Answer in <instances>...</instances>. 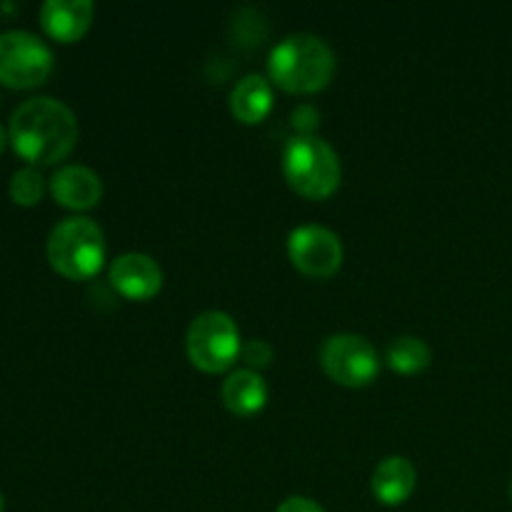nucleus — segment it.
<instances>
[{
	"mask_svg": "<svg viewBox=\"0 0 512 512\" xmlns=\"http://www.w3.org/2000/svg\"><path fill=\"white\" fill-rule=\"evenodd\" d=\"M185 350L195 368L208 375H218L233 368L243 350V340L238 325L228 313L205 310L190 323Z\"/></svg>",
	"mask_w": 512,
	"mask_h": 512,
	"instance_id": "39448f33",
	"label": "nucleus"
},
{
	"mask_svg": "<svg viewBox=\"0 0 512 512\" xmlns=\"http://www.w3.org/2000/svg\"><path fill=\"white\" fill-rule=\"evenodd\" d=\"M8 193L13 198L15 205L20 208H33V205L40 203L45 193V178L40 175L38 168L33 165H25V168L15 170L13 178H10Z\"/></svg>",
	"mask_w": 512,
	"mask_h": 512,
	"instance_id": "dca6fc26",
	"label": "nucleus"
},
{
	"mask_svg": "<svg viewBox=\"0 0 512 512\" xmlns=\"http://www.w3.org/2000/svg\"><path fill=\"white\" fill-rule=\"evenodd\" d=\"M10 143L30 165H55L70 155L78 140V120L55 98H30L10 115Z\"/></svg>",
	"mask_w": 512,
	"mask_h": 512,
	"instance_id": "f257e3e1",
	"label": "nucleus"
},
{
	"mask_svg": "<svg viewBox=\"0 0 512 512\" xmlns=\"http://www.w3.org/2000/svg\"><path fill=\"white\" fill-rule=\"evenodd\" d=\"M385 363L398 375H418L430 368V363H433V350L428 348L425 340L413 338V335H403V338L390 343L388 353H385Z\"/></svg>",
	"mask_w": 512,
	"mask_h": 512,
	"instance_id": "2eb2a0df",
	"label": "nucleus"
},
{
	"mask_svg": "<svg viewBox=\"0 0 512 512\" xmlns=\"http://www.w3.org/2000/svg\"><path fill=\"white\" fill-rule=\"evenodd\" d=\"M50 195L68 210H90L103 198V183L100 175L85 165H63L50 178Z\"/></svg>",
	"mask_w": 512,
	"mask_h": 512,
	"instance_id": "9d476101",
	"label": "nucleus"
},
{
	"mask_svg": "<svg viewBox=\"0 0 512 512\" xmlns=\"http://www.w3.org/2000/svg\"><path fill=\"white\" fill-rule=\"evenodd\" d=\"M53 70V53L28 30L0 33V83L15 90L38 88Z\"/></svg>",
	"mask_w": 512,
	"mask_h": 512,
	"instance_id": "423d86ee",
	"label": "nucleus"
},
{
	"mask_svg": "<svg viewBox=\"0 0 512 512\" xmlns=\"http://www.w3.org/2000/svg\"><path fill=\"white\" fill-rule=\"evenodd\" d=\"M90 0H48L40 8V25L58 43H78L93 25Z\"/></svg>",
	"mask_w": 512,
	"mask_h": 512,
	"instance_id": "9b49d317",
	"label": "nucleus"
},
{
	"mask_svg": "<svg viewBox=\"0 0 512 512\" xmlns=\"http://www.w3.org/2000/svg\"><path fill=\"white\" fill-rule=\"evenodd\" d=\"M290 120H293V128L298 130L300 138H313L315 130L320 128V110L315 105L303 103L293 110Z\"/></svg>",
	"mask_w": 512,
	"mask_h": 512,
	"instance_id": "a211bd4d",
	"label": "nucleus"
},
{
	"mask_svg": "<svg viewBox=\"0 0 512 512\" xmlns=\"http://www.w3.org/2000/svg\"><path fill=\"white\" fill-rule=\"evenodd\" d=\"M48 263L68 280H90L103 270L105 235L90 218H65L50 230L45 243Z\"/></svg>",
	"mask_w": 512,
	"mask_h": 512,
	"instance_id": "7ed1b4c3",
	"label": "nucleus"
},
{
	"mask_svg": "<svg viewBox=\"0 0 512 512\" xmlns=\"http://www.w3.org/2000/svg\"><path fill=\"white\" fill-rule=\"evenodd\" d=\"M283 175L308 200H325L340 188V158L323 138H293L283 150Z\"/></svg>",
	"mask_w": 512,
	"mask_h": 512,
	"instance_id": "20e7f679",
	"label": "nucleus"
},
{
	"mask_svg": "<svg viewBox=\"0 0 512 512\" xmlns=\"http://www.w3.org/2000/svg\"><path fill=\"white\" fill-rule=\"evenodd\" d=\"M8 140H10V135L5 133V128H3V125H0V153H3V150H5V145H8Z\"/></svg>",
	"mask_w": 512,
	"mask_h": 512,
	"instance_id": "412c9836",
	"label": "nucleus"
},
{
	"mask_svg": "<svg viewBox=\"0 0 512 512\" xmlns=\"http://www.w3.org/2000/svg\"><path fill=\"white\" fill-rule=\"evenodd\" d=\"M510 500H512V480H510Z\"/></svg>",
	"mask_w": 512,
	"mask_h": 512,
	"instance_id": "5701e85b",
	"label": "nucleus"
},
{
	"mask_svg": "<svg viewBox=\"0 0 512 512\" xmlns=\"http://www.w3.org/2000/svg\"><path fill=\"white\" fill-rule=\"evenodd\" d=\"M110 285L125 300L145 303V300H153L163 288V270L150 255L125 253L110 265Z\"/></svg>",
	"mask_w": 512,
	"mask_h": 512,
	"instance_id": "1a4fd4ad",
	"label": "nucleus"
},
{
	"mask_svg": "<svg viewBox=\"0 0 512 512\" xmlns=\"http://www.w3.org/2000/svg\"><path fill=\"white\" fill-rule=\"evenodd\" d=\"M320 365L333 383L343 388H365L380 373L378 350L363 335L338 333L320 345Z\"/></svg>",
	"mask_w": 512,
	"mask_h": 512,
	"instance_id": "0eeeda50",
	"label": "nucleus"
},
{
	"mask_svg": "<svg viewBox=\"0 0 512 512\" xmlns=\"http://www.w3.org/2000/svg\"><path fill=\"white\" fill-rule=\"evenodd\" d=\"M415 485H418V470L408 458H400V455L380 460L378 468L373 470V480H370L375 500L388 508L408 503L410 495L415 493Z\"/></svg>",
	"mask_w": 512,
	"mask_h": 512,
	"instance_id": "f8f14e48",
	"label": "nucleus"
},
{
	"mask_svg": "<svg viewBox=\"0 0 512 512\" xmlns=\"http://www.w3.org/2000/svg\"><path fill=\"white\" fill-rule=\"evenodd\" d=\"M223 405L238 418H253V415L263 413L268 405V385H265L263 375L255 373L250 368H240L228 375L220 390Z\"/></svg>",
	"mask_w": 512,
	"mask_h": 512,
	"instance_id": "ddd939ff",
	"label": "nucleus"
},
{
	"mask_svg": "<svg viewBox=\"0 0 512 512\" xmlns=\"http://www.w3.org/2000/svg\"><path fill=\"white\" fill-rule=\"evenodd\" d=\"M240 360H243L250 370L260 373V370L268 368L270 360H273V345L265 343V340H248V343H243V350H240Z\"/></svg>",
	"mask_w": 512,
	"mask_h": 512,
	"instance_id": "f3484780",
	"label": "nucleus"
},
{
	"mask_svg": "<svg viewBox=\"0 0 512 512\" xmlns=\"http://www.w3.org/2000/svg\"><path fill=\"white\" fill-rule=\"evenodd\" d=\"M288 258L305 278L328 280L343 265V243L323 225H300L288 235Z\"/></svg>",
	"mask_w": 512,
	"mask_h": 512,
	"instance_id": "6e6552de",
	"label": "nucleus"
},
{
	"mask_svg": "<svg viewBox=\"0 0 512 512\" xmlns=\"http://www.w3.org/2000/svg\"><path fill=\"white\" fill-rule=\"evenodd\" d=\"M5 510V498H3V493H0V512Z\"/></svg>",
	"mask_w": 512,
	"mask_h": 512,
	"instance_id": "4be33fe9",
	"label": "nucleus"
},
{
	"mask_svg": "<svg viewBox=\"0 0 512 512\" xmlns=\"http://www.w3.org/2000/svg\"><path fill=\"white\" fill-rule=\"evenodd\" d=\"M3 13H18V5H8V3H0V18H3Z\"/></svg>",
	"mask_w": 512,
	"mask_h": 512,
	"instance_id": "aec40b11",
	"label": "nucleus"
},
{
	"mask_svg": "<svg viewBox=\"0 0 512 512\" xmlns=\"http://www.w3.org/2000/svg\"><path fill=\"white\" fill-rule=\"evenodd\" d=\"M275 512H325L323 505H318L315 500L303 498V495H293V498L283 500Z\"/></svg>",
	"mask_w": 512,
	"mask_h": 512,
	"instance_id": "6ab92c4d",
	"label": "nucleus"
},
{
	"mask_svg": "<svg viewBox=\"0 0 512 512\" xmlns=\"http://www.w3.org/2000/svg\"><path fill=\"white\" fill-rule=\"evenodd\" d=\"M335 73V55L325 40L295 33L280 40L268 58V75L278 88L293 95H313L328 88Z\"/></svg>",
	"mask_w": 512,
	"mask_h": 512,
	"instance_id": "f03ea898",
	"label": "nucleus"
},
{
	"mask_svg": "<svg viewBox=\"0 0 512 512\" xmlns=\"http://www.w3.org/2000/svg\"><path fill=\"white\" fill-rule=\"evenodd\" d=\"M230 110L235 120L245 125H258L273 110V85L263 75H245L230 93Z\"/></svg>",
	"mask_w": 512,
	"mask_h": 512,
	"instance_id": "4468645a",
	"label": "nucleus"
}]
</instances>
